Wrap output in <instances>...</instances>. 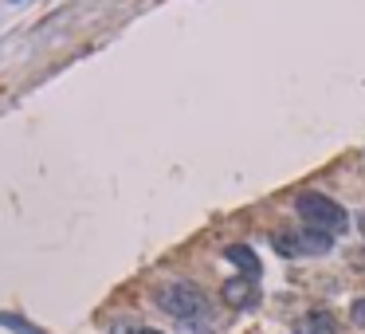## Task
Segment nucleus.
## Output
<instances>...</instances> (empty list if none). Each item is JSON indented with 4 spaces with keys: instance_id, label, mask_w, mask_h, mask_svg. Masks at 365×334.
<instances>
[{
    "instance_id": "obj_12",
    "label": "nucleus",
    "mask_w": 365,
    "mask_h": 334,
    "mask_svg": "<svg viewBox=\"0 0 365 334\" xmlns=\"http://www.w3.org/2000/svg\"><path fill=\"white\" fill-rule=\"evenodd\" d=\"M137 334H162V330H137Z\"/></svg>"
},
{
    "instance_id": "obj_6",
    "label": "nucleus",
    "mask_w": 365,
    "mask_h": 334,
    "mask_svg": "<svg viewBox=\"0 0 365 334\" xmlns=\"http://www.w3.org/2000/svg\"><path fill=\"white\" fill-rule=\"evenodd\" d=\"M271 244H275V252H279V256H303V240H298L295 232H275Z\"/></svg>"
},
{
    "instance_id": "obj_5",
    "label": "nucleus",
    "mask_w": 365,
    "mask_h": 334,
    "mask_svg": "<svg viewBox=\"0 0 365 334\" xmlns=\"http://www.w3.org/2000/svg\"><path fill=\"white\" fill-rule=\"evenodd\" d=\"M295 330H298V334H338V323H334L330 311H310V315L298 318Z\"/></svg>"
},
{
    "instance_id": "obj_4",
    "label": "nucleus",
    "mask_w": 365,
    "mask_h": 334,
    "mask_svg": "<svg viewBox=\"0 0 365 334\" xmlns=\"http://www.w3.org/2000/svg\"><path fill=\"white\" fill-rule=\"evenodd\" d=\"M224 256H228L232 264H236L240 272L247 275V279H259V272H264V264H259V256H255V252L247 248V244H232V248L224 252Z\"/></svg>"
},
{
    "instance_id": "obj_8",
    "label": "nucleus",
    "mask_w": 365,
    "mask_h": 334,
    "mask_svg": "<svg viewBox=\"0 0 365 334\" xmlns=\"http://www.w3.org/2000/svg\"><path fill=\"white\" fill-rule=\"evenodd\" d=\"M0 326H9L12 334H47V330H40V326H32L28 318H20V315H4V311H0Z\"/></svg>"
},
{
    "instance_id": "obj_11",
    "label": "nucleus",
    "mask_w": 365,
    "mask_h": 334,
    "mask_svg": "<svg viewBox=\"0 0 365 334\" xmlns=\"http://www.w3.org/2000/svg\"><path fill=\"white\" fill-rule=\"evenodd\" d=\"M357 228H361V236H365V213H361V216H357Z\"/></svg>"
},
{
    "instance_id": "obj_1",
    "label": "nucleus",
    "mask_w": 365,
    "mask_h": 334,
    "mask_svg": "<svg viewBox=\"0 0 365 334\" xmlns=\"http://www.w3.org/2000/svg\"><path fill=\"white\" fill-rule=\"evenodd\" d=\"M298 216L306 221V228L310 232H322V236H342V232L349 228V213L338 205V201L322 197V193H303V197L295 201Z\"/></svg>"
},
{
    "instance_id": "obj_3",
    "label": "nucleus",
    "mask_w": 365,
    "mask_h": 334,
    "mask_svg": "<svg viewBox=\"0 0 365 334\" xmlns=\"http://www.w3.org/2000/svg\"><path fill=\"white\" fill-rule=\"evenodd\" d=\"M220 295H224V303H228V307H236V311H247V307H255V303H259V287H255V279H247V275L228 279L220 287Z\"/></svg>"
},
{
    "instance_id": "obj_10",
    "label": "nucleus",
    "mask_w": 365,
    "mask_h": 334,
    "mask_svg": "<svg viewBox=\"0 0 365 334\" xmlns=\"http://www.w3.org/2000/svg\"><path fill=\"white\" fill-rule=\"evenodd\" d=\"M111 334H137V330H134V326H114Z\"/></svg>"
},
{
    "instance_id": "obj_9",
    "label": "nucleus",
    "mask_w": 365,
    "mask_h": 334,
    "mask_svg": "<svg viewBox=\"0 0 365 334\" xmlns=\"http://www.w3.org/2000/svg\"><path fill=\"white\" fill-rule=\"evenodd\" d=\"M349 318H354V326H361V330H365V299H354V307H349Z\"/></svg>"
},
{
    "instance_id": "obj_2",
    "label": "nucleus",
    "mask_w": 365,
    "mask_h": 334,
    "mask_svg": "<svg viewBox=\"0 0 365 334\" xmlns=\"http://www.w3.org/2000/svg\"><path fill=\"white\" fill-rule=\"evenodd\" d=\"M157 307L177 323H196L201 315H208V299L193 283H162L157 287Z\"/></svg>"
},
{
    "instance_id": "obj_7",
    "label": "nucleus",
    "mask_w": 365,
    "mask_h": 334,
    "mask_svg": "<svg viewBox=\"0 0 365 334\" xmlns=\"http://www.w3.org/2000/svg\"><path fill=\"white\" fill-rule=\"evenodd\" d=\"M298 240H303V252H310V256H322V252L330 248V236H322V232H310V228H306Z\"/></svg>"
}]
</instances>
